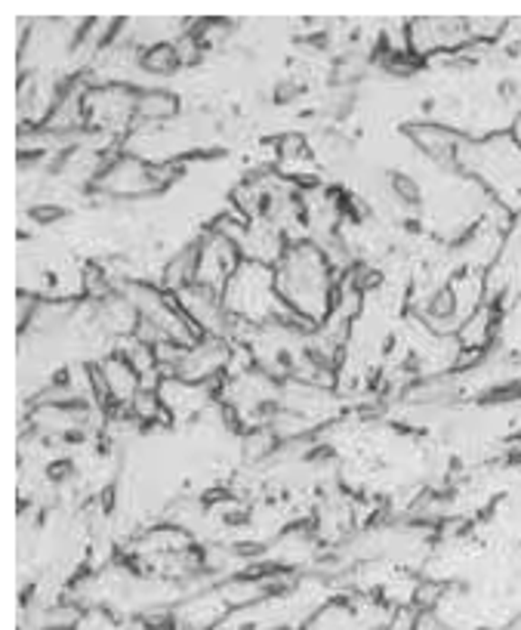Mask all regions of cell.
<instances>
[{
	"label": "cell",
	"mask_w": 521,
	"mask_h": 630,
	"mask_svg": "<svg viewBox=\"0 0 521 630\" xmlns=\"http://www.w3.org/2000/svg\"><path fill=\"white\" fill-rule=\"evenodd\" d=\"M278 288H281L284 303L293 306V312H303L308 319H324L330 303V291L321 251H315L312 244H297L290 251H284Z\"/></svg>",
	"instance_id": "obj_1"
}]
</instances>
